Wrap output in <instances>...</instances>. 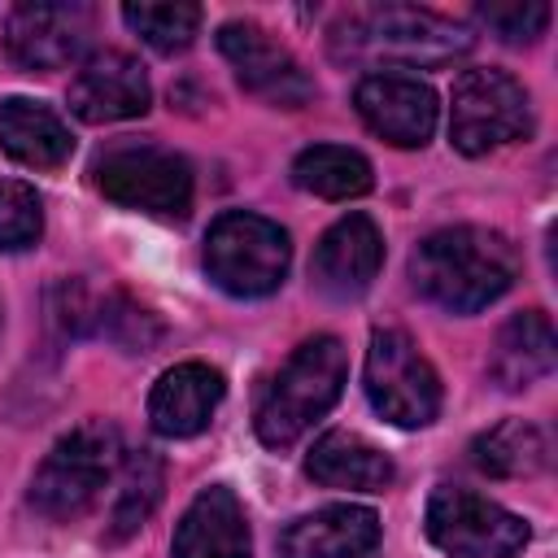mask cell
<instances>
[{
  "mask_svg": "<svg viewBox=\"0 0 558 558\" xmlns=\"http://www.w3.org/2000/svg\"><path fill=\"white\" fill-rule=\"evenodd\" d=\"M292 183L301 192H314L323 201H353V196H366L375 174H371V161L357 153V148H344V144H314L305 153H296L292 161Z\"/></svg>",
  "mask_w": 558,
  "mask_h": 558,
  "instance_id": "23",
  "label": "cell"
},
{
  "mask_svg": "<svg viewBox=\"0 0 558 558\" xmlns=\"http://www.w3.org/2000/svg\"><path fill=\"white\" fill-rule=\"evenodd\" d=\"M92 35V9L87 4H52V0H26L4 22V52L22 70H65Z\"/></svg>",
  "mask_w": 558,
  "mask_h": 558,
  "instance_id": "11",
  "label": "cell"
},
{
  "mask_svg": "<svg viewBox=\"0 0 558 558\" xmlns=\"http://www.w3.org/2000/svg\"><path fill=\"white\" fill-rule=\"evenodd\" d=\"M292 262L288 231L262 214L227 209L205 231V270L231 296H270Z\"/></svg>",
  "mask_w": 558,
  "mask_h": 558,
  "instance_id": "6",
  "label": "cell"
},
{
  "mask_svg": "<svg viewBox=\"0 0 558 558\" xmlns=\"http://www.w3.org/2000/svg\"><path fill=\"white\" fill-rule=\"evenodd\" d=\"M0 148L31 170H57L70 161L74 153V135L70 126L39 100L26 96H9L0 105Z\"/></svg>",
  "mask_w": 558,
  "mask_h": 558,
  "instance_id": "21",
  "label": "cell"
},
{
  "mask_svg": "<svg viewBox=\"0 0 558 558\" xmlns=\"http://www.w3.org/2000/svg\"><path fill=\"white\" fill-rule=\"evenodd\" d=\"M527 131H532V100L514 74L493 65H475L458 74L449 105V140L458 153L480 157L523 140Z\"/></svg>",
  "mask_w": 558,
  "mask_h": 558,
  "instance_id": "7",
  "label": "cell"
},
{
  "mask_svg": "<svg viewBox=\"0 0 558 558\" xmlns=\"http://www.w3.org/2000/svg\"><path fill=\"white\" fill-rule=\"evenodd\" d=\"M353 105L362 122L397 148H423L436 131V92L423 78L401 74V70L366 74L353 92Z\"/></svg>",
  "mask_w": 558,
  "mask_h": 558,
  "instance_id": "12",
  "label": "cell"
},
{
  "mask_svg": "<svg viewBox=\"0 0 558 558\" xmlns=\"http://www.w3.org/2000/svg\"><path fill=\"white\" fill-rule=\"evenodd\" d=\"M410 279L432 305L449 314H475L510 292L519 279V253L501 231L445 227L418 240L410 253Z\"/></svg>",
  "mask_w": 558,
  "mask_h": 558,
  "instance_id": "1",
  "label": "cell"
},
{
  "mask_svg": "<svg viewBox=\"0 0 558 558\" xmlns=\"http://www.w3.org/2000/svg\"><path fill=\"white\" fill-rule=\"evenodd\" d=\"M331 57L353 65H445L462 52H471L475 35L432 9L418 4H366L349 9L331 26Z\"/></svg>",
  "mask_w": 558,
  "mask_h": 558,
  "instance_id": "2",
  "label": "cell"
},
{
  "mask_svg": "<svg viewBox=\"0 0 558 558\" xmlns=\"http://www.w3.org/2000/svg\"><path fill=\"white\" fill-rule=\"evenodd\" d=\"M201 4H122V22L157 52L174 57L183 48H192L196 31H201Z\"/></svg>",
  "mask_w": 558,
  "mask_h": 558,
  "instance_id": "25",
  "label": "cell"
},
{
  "mask_svg": "<svg viewBox=\"0 0 558 558\" xmlns=\"http://www.w3.org/2000/svg\"><path fill=\"white\" fill-rule=\"evenodd\" d=\"M148 100H153V87H148L144 65L118 48L87 57L70 83V109H74V118H83L92 126L140 118V113H148Z\"/></svg>",
  "mask_w": 558,
  "mask_h": 558,
  "instance_id": "14",
  "label": "cell"
},
{
  "mask_svg": "<svg viewBox=\"0 0 558 558\" xmlns=\"http://www.w3.org/2000/svg\"><path fill=\"white\" fill-rule=\"evenodd\" d=\"M471 462H475V471H484L493 480H527V475L545 471L549 440L527 418H501L497 427H488L484 436L471 440Z\"/></svg>",
  "mask_w": 558,
  "mask_h": 558,
  "instance_id": "22",
  "label": "cell"
},
{
  "mask_svg": "<svg viewBox=\"0 0 558 558\" xmlns=\"http://www.w3.org/2000/svg\"><path fill=\"white\" fill-rule=\"evenodd\" d=\"M161 484H166V466L153 449H131L118 466V497H113V510H109V527H105V541L118 545L126 541L131 532L144 527V519L157 510L161 501Z\"/></svg>",
  "mask_w": 558,
  "mask_h": 558,
  "instance_id": "24",
  "label": "cell"
},
{
  "mask_svg": "<svg viewBox=\"0 0 558 558\" xmlns=\"http://www.w3.org/2000/svg\"><path fill=\"white\" fill-rule=\"evenodd\" d=\"M44 235V201L22 179H0V253H22Z\"/></svg>",
  "mask_w": 558,
  "mask_h": 558,
  "instance_id": "26",
  "label": "cell"
},
{
  "mask_svg": "<svg viewBox=\"0 0 558 558\" xmlns=\"http://www.w3.org/2000/svg\"><path fill=\"white\" fill-rule=\"evenodd\" d=\"M174 558H248L253 536L240 497L227 484H209L192 497L174 527Z\"/></svg>",
  "mask_w": 558,
  "mask_h": 558,
  "instance_id": "17",
  "label": "cell"
},
{
  "mask_svg": "<svg viewBox=\"0 0 558 558\" xmlns=\"http://www.w3.org/2000/svg\"><path fill=\"white\" fill-rule=\"evenodd\" d=\"M305 475L323 488L384 493L397 480V466L384 449H375L357 432H327V436L314 440V449L305 458Z\"/></svg>",
  "mask_w": 558,
  "mask_h": 558,
  "instance_id": "20",
  "label": "cell"
},
{
  "mask_svg": "<svg viewBox=\"0 0 558 558\" xmlns=\"http://www.w3.org/2000/svg\"><path fill=\"white\" fill-rule=\"evenodd\" d=\"M480 22L506 39V44H532L549 26V4L541 0H506V4H480Z\"/></svg>",
  "mask_w": 558,
  "mask_h": 558,
  "instance_id": "27",
  "label": "cell"
},
{
  "mask_svg": "<svg viewBox=\"0 0 558 558\" xmlns=\"http://www.w3.org/2000/svg\"><path fill=\"white\" fill-rule=\"evenodd\" d=\"M366 397L397 427H427L440 414V379L405 331L379 327L371 336Z\"/></svg>",
  "mask_w": 558,
  "mask_h": 558,
  "instance_id": "9",
  "label": "cell"
},
{
  "mask_svg": "<svg viewBox=\"0 0 558 558\" xmlns=\"http://www.w3.org/2000/svg\"><path fill=\"white\" fill-rule=\"evenodd\" d=\"M283 558H375L379 554V514L366 506H323L292 519L279 532Z\"/></svg>",
  "mask_w": 558,
  "mask_h": 558,
  "instance_id": "16",
  "label": "cell"
},
{
  "mask_svg": "<svg viewBox=\"0 0 558 558\" xmlns=\"http://www.w3.org/2000/svg\"><path fill=\"white\" fill-rule=\"evenodd\" d=\"M558 344H554V323L545 310H523L514 318L501 323L493 353H488V375L497 388L506 392H523L536 379H545L554 371Z\"/></svg>",
  "mask_w": 558,
  "mask_h": 558,
  "instance_id": "19",
  "label": "cell"
},
{
  "mask_svg": "<svg viewBox=\"0 0 558 558\" xmlns=\"http://www.w3.org/2000/svg\"><path fill=\"white\" fill-rule=\"evenodd\" d=\"M379 266H384V235L375 218L344 214L323 231L310 257V283L331 301H353L375 283Z\"/></svg>",
  "mask_w": 558,
  "mask_h": 558,
  "instance_id": "13",
  "label": "cell"
},
{
  "mask_svg": "<svg viewBox=\"0 0 558 558\" xmlns=\"http://www.w3.org/2000/svg\"><path fill=\"white\" fill-rule=\"evenodd\" d=\"M344 379H349V353L336 336L301 340L257 401V414H253L257 440L266 449L296 445L340 401Z\"/></svg>",
  "mask_w": 558,
  "mask_h": 558,
  "instance_id": "3",
  "label": "cell"
},
{
  "mask_svg": "<svg viewBox=\"0 0 558 558\" xmlns=\"http://www.w3.org/2000/svg\"><path fill=\"white\" fill-rule=\"evenodd\" d=\"M122 458V432L109 418H87L70 427L39 462L31 480V506L57 523L87 514L118 475Z\"/></svg>",
  "mask_w": 558,
  "mask_h": 558,
  "instance_id": "4",
  "label": "cell"
},
{
  "mask_svg": "<svg viewBox=\"0 0 558 558\" xmlns=\"http://www.w3.org/2000/svg\"><path fill=\"white\" fill-rule=\"evenodd\" d=\"M218 52L231 61L244 92L275 109H301L314 96V78L301 70V61L257 22H222Z\"/></svg>",
  "mask_w": 558,
  "mask_h": 558,
  "instance_id": "10",
  "label": "cell"
},
{
  "mask_svg": "<svg viewBox=\"0 0 558 558\" xmlns=\"http://www.w3.org/2000/svg\"><path fill=\"white\" fill-rule=\"evenodd\" d=\"M92 183L122 209L183 218L192 209V166L153 140H113L92 161Z\"/></svg>",
  "mask_w": 558,
  "mask_h": 558,
  "instance_id": "5",
  "label": "cell"
},
{
  "mask_svg": "<svg viewBox=\"0 0 558 558\" xmlns=\"http://www.w3.org/2000/svg\"><path fill=\"white\" fill-rule=\"evenodd\" d=\"M222 375L205 362H179L170 366L153 392H148V423L157 436H170V440H187V436H201L222 401Z\"/></svg>",
  "mask_w": 558,
  "mask_h": 558,
  "instance_id": "18",
  "label": "cell"
},
{
  "mask_svg": "<svg viewBox=\"0 0 558 558\" xmlns=\"http://www.w3.org/2000/svg\"><path fill=\"white\" fill-rule=\"evenodd\" d=\"M57 318H61L65 331L109 336V340L126 344L131 353H144V349L161 336L157 318H153L144 305H135L126 292H118V288L96 292V288H87L83 279H65V283L57 288Z\"/></svg>",
  "mask_w": 558,
  "mask_h": 558,
  "instance_id": "15",
  "label": "cell"
},
{
  "mask_svg": "<svg viewBox=\"0 0 558 558\" xmlns=\"http://www.w3.org/2000/svg\"><path fill=\"white\" fill-rule=\"evenodd\" d=\"M423 527L427 541L449 558H514L532 541V527L514 510L453 484H440L427 497Z\"/></svg>",
  "mask_w": 558,
  "mask_h": 558,
  "instance_id": "8",
  "label": "cell"
}]
</instances>
